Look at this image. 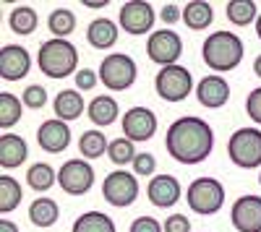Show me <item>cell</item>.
Returning <instances> with one entry per match:
<instances>
[{
	"label": "cell",
	"instance_id": "cell-1",
	"mask_svg": "<svg viewBox=\"0 0 261 232\" xmlns=\"http://www.w3.org/2000/svg\"><path fill=\"white\" fill-rule=\"evenodd\" d=\"M165 149L180 164H199L209 159L214 149V131L204 118L196 115L175 118L165 133Z\"/></svg>",
	"mask_w": 261,
	"mask_h": 232
},
{
	"label": "cell",
	"instance_id": "cell-2",
	"mask_svg": "<svg viewBox=\"0 0 261 232\" xmlns=\"http://www.w3.org/2000/svg\"><path fill=\"white\" fill-rule=\"evenodd\" d=\"M243 55H246L243 39L232 32H225V29L209 34L201 45V57L206 63V68H212L214 73L235 71L243 63Z\"/></svg>",
	"mask_w": 261,
	"mask_h": 232
},
{
	"label": "cell",
	"instance_id": "cell-3",
	"mask_svg": "<svg viewBox=\"0 0 261 232\" xmlns=\"http://www.w3.org/2000/svg\"><path fill=\"white\" fill-rule=\"evenodd\" d=\"M37 66L47 78H68L79 73V50L68 39H45L37 52Z\"/></svg>",
	"mask_w": 261,
	"mask_h": 232
},
{
	"label": "cell",
	"instance_id": "cell-4",
	"mask_svg": "<svg viewBox=\"0 0 261 232\" xmlns=\"http://www.w3.org/2000/svg\"><path fill=\"white\" fill-rule=\"evenodd\" d=\"M186 201H188V209L193 214L212 217L225 206V185L217 178H196L188 185Z\"/></svg>",
	"mask_w": 261,
	"mask_h": 232
},
{
	"label": "cell",
	"instance_id": "cell-5",
	"mask_svg": "<svg viewBox=\"0 0 261 232\" xmlns=\"http://www.w3.org/2000/svg\"><path fill=\"white\" fill-rule=\"evenodd\" d=\"M139 76V66L136 60L125 55V52H113L105 55L99 63V81L105 83V89L110 92H125L136 83Z\"/></svg>",
	"mask_w": 261,
	"mask_h": 232
},
{
	"label": "cell",
	"instance_id": "cell-6",
	"mask_svg": "<svg viewBox=\"0 0 261 232\" xmlns=\"http://www.w3.org/2000/svg\"><path fill=\"white\" fill-rule=\"evenodd\" d=\"M227 157L241 170H256L261 167V131L258 128H238L227 141Z\"/></svg>",
	"mask_w": 261,
	"mask_h": 232
},
{
	"label": "cell",
	"instance_id": "cell-7",
	"mask_svg": "<svg viewBox=\"0 0 261 232\" xmlns=\"http://www.w3.org/2000/svg\"><path fill=\"white\" fill-rule=\"evenodd\" d=\"M154 89H157L160 99H165V102H183L193 89V73L186 66H180V63L165 66L154 76Z\"/></svg>",
	"mask_w": 261,
	"mask_h": 232
},
{
	"label": "cell",
	"instance_id": "cell-8",
	"mask_svg": "<svg viewBox=\"0 0 261 232\" xmlns=\"http://www.w3.org/2000/svg\"><path fill=\"white\" fill-rule=\"evenodd\" d=\"M139 193V180L128 170H113L102 183V198L115 209H128L130 204H136Z\"/></svg>",
	"mask_w": 261,
	"mask_h": 232
},
{
	"label": "cell",
	"instance_id": "cell-9",
	"mask_svg": "<svg viewBox=\"0 0 261 232\" xmlns=\"http://www.w3.org/2000/svg\"><path fill=\"white\" fill-rule=\"evenodd\" d=\"M146 55L151 63H157L160 68L165 66H175L183 55V39L178 32L172 29H157L151 32L146 39Z\"/></svg>",
	"mask_w": 261,
	"mask_h": 232
},
{
	"label": "cell",
	"instance_id": "cell-10",
	"mask_svg": "<svg viewBox=\"0 0 261 232\" xmlns=\"http://www.w3.org/2000/svg\"><path fill=\"white\" fill-rule=\"evenodd\" d=\"M58 185L68 196H84L94 185V167L86 159H68L58 170Z\"/></svg>",
	"mask_w": 261,
	"mask_h": 232
},
{
	"label": "cell",
	"instance_id": "cell-11",
	"mask_svg": "<svg viewBox=\"0 0 261 232\" xmlns=\"http://www.w3.org/2000/svg\"><path fill=\"white\" fill-rule=\"evenodd\" d=\"M154 6L146 3V0H128V3L120 6V13H118V26L125 32V34H134V37H141L146 32H151L154 26Z\"/></svg>",
	"mask_w": 261,
	"mask_h": 232
},
{
	"label": "cell",
	"instance_id": "cell-12",
	"mask_svg": "<svg viewBox=\"0 0 261 232\" xmlns=\"http://www.w3.org/2000/svg\"><path fill=\"white\" fill-rule=\"evenodd\" d=\"M120 125H123V136L136 143V141H149L157 133L160 123H157L154 110L144 107V104H136V107L125 110V115L120 118Z\"/></svg>",
	"mask_w": 261,
	"mask_h": 232
},
{
	"label": "cell",
	"instance_id": "cell-13",
	"mask_svg": "<svg viewBox=\"0 0 261 232\" xmlns=\"http://www.w3.org/2000/svg\"><path fill=\"white\" fill-rule=\"evenodd\" d=\"M230 222L238 232H261V196L246 193L230 209Z\"/></svg>",
	"mask_w": 261,
	"mask_h": 232
},
{
	"label": "cell",
	"instance_id": "cell-14",
	"mask_svg": "<svg viewBox=\"0 0 261 232\" xmlns=\"http://www.w3.org/2000/svg\"><path fill=\"white\" fill-rule=\"evenodd\" d=\"M37 143L42 152L47 154H60L71 146V128L65 120H58V118H50L45 120L37 128Z\"/></svg>",
	"mask_w": 261,
	"mask_h": 232
},
{
	"label": "cell",
	"instance_id": "cell-15",
	"mask_svg": "<svg viewBox=\"0 0 261 232\" xmlns=\"http://www.w3.org/2000/svg\"><path fill=\"white\" fill-rule=\"evenodd\" d=\"M32 71V55L21 45H3L0 47V78L21 81Z\"/></svg>",
	"mask_w": 261,
	"mask_h": 232
},
{
	"label": "cell",
	"instance_id": "cell-16",
	"mask_svg": "<svg viewBox=\"0 0 261 232\" xmlns=\"http://www.w3.org/2000/svg\"><path fill=\"white\" fill-rule=\"evenodd\" d=\"M146 196H149V201L154 204L157 209H170V206H175L180 201L183 188H180V183H178L175 175L162 172V175H154V178L149 180Z\"/></svg>",
	"mask_w": 261,
	"mask_h": 232
},
{
	"label": "cell",
	"instance_id": "cell-17",
	"mask_svg": "<svg viewBox=\"0 0 261 232\" xmlns=\"http://www.w3.org/2000/svg\"><path fill=\"white\" fill-rule=\"evenodd\" d=\"M196 97H199V104L201 107H209V110H220L227 104L230 99V83L225 81V76H204L196 86Z\"/></svg>",
	"mask_w": 261,
	"mask_h": 232
},
{
	"label": "cell",
	"instance_id": "cell-18",
	"mask_svg": "<svg viewBox=\"0 0 261 232\" xmlns=\"http://www.w3.org/2000/svg\"><path fill=\"white\" fill-rule=\"evenodd\" d=\"M118 32H120V26L115 24L113 18L99 16V18H94L92 24L86 26V42H89L94 50H110V47H115V42H118Z\"/></svg>",
	"mask_w": 261,
	"mask_h": 232
},
{
	"label": "cell",
	"instance_id": "cell-19",
	"mask_svg": "<svg viewBox=\"0 0 261 232\" xmlns=\"http://www.w3.org/2000/svg\"><path fill=\"white\" fill-rule=\"evenodd\" d=\"M29 157V146L27 141L16 136V133H3L0 136V164L6 167V170H16L27 162Z\"/></svg>",
	"mask_w": 261,
	"mask_h": 232
},
{
	"label": "cell",
	"instance_id": "cell-20",
	"mask_svg": "<svg viewBox=\"0 0 261 232\" xmlns=\"http://www.w3.org/2000/svg\"><path fill=\"white\" fill-rule=\"evenodd\" d=\"M86 115H89V120L97 125V128H107V125H113L120 118V107H118L115 97L99 94L86 104Z\"/></svg>",
	"mask_w": 261,
	"mask_h": 232
},
{
	"label": "cell",
	"instance_id": "cell-21",
	"mask_svg": "<svg viewBox=\"0 0 261 232\" xmlns=\"http://www.w3.org/2000/svg\"><path fill=\"white\" fill-rule=\"evenodd\" d=\"M53 110H55V118L65 120V123L81 118V112H84V97H81V92L79 89H60L55 94Z\"/></svg>",
	"mask_w": 261,
	"mask_h": 232
},
{
	"label": "cell",
	"instance_id": "cell-22",
	"mask_svg": "<svg viewBox=\"0 0 261 232\" xmlns=\"http://www.w3.org/2000/svg\"><path fill=\"white\" fill-rule=\"evenodd\" d=\"M214 21V8L212 3H204V0H188L183 6V24L193 32H204L212 26Z\"/></svg>",
	"mask_w": 261,
	"mask_h": 232
},
{
	"label": "cell",
	"instance_id": "cell-23",
	"mask_svg": "<svg viewBox=\"0 0 261 232\" xmlns=\"http://www.w3.org/2000/svg\"><path fill=\"white\" fill-rule=\"evenodd\" d=\"M8 26L13 34H21V37H29L37 32L39 26V16L32 6H16L11 13H8Z\"/></svg>",
	"mask_w": 261,
	"mask_h": 232
},
{
	"label": "cell",
	"instance_id": "cell-24",
	"mask_svg": "<svg viewBox=\"0 0 261 232\" xmlns=\"http://www.w3.org/2000/svg\"><path fill=\"white\" fill-rule=\"evenodd\" d=\"M58 217H60V206L53 201V198H37V201H32L29 204V222L34 224V227H53L55 222H58Z\"/></svg>",
	"mask_w": 261,
	"mask_h": 232
},
{
	"label": "cell",
	"instance_id": "cell-25",
	"mask_svg": "<svg viewBox=\"0 0 261 232\" xmlns=\"http://www.w3.org/2000/svg\"><path fill=\"white\" fill-rule=\"evenodd\" d=\"M71 232H118V229H115V222L105 212L92 209V212H84V214L76 217Z\"/></svg>",
	"mask_w": 261,
	"mask_h": 232
},
{
	"label": "cell",
	"instance_id": "cell-26",
	"mask_svg": "<svg viewBox=\"0 0 261 232\" xmlns=\"http://www.w3.org/2000/svg\"><path fill=\"white\" fill-rule=\"evenodd\" d=\"M225 13H227V21L235 26L256 24V18H258V8L253 0H230L225 6Z\"/></svg>",
	"mask_w": 261,
	"mask_h": 232
},
{
	"label": "cell",
	"instance_id": "cell-27",
	"mask_svg": "<svg viewBox=\"0 0 261 232\" xmlns=\"http://www.w3.org/2000/svg\"><path fill=\"white\" fill-rule=\"evenodd\" d=\"M24 198V188L11 175H0V214H11Z\"/></svg>",
	"mask_w": 261,
	"mask_h": 232
},
{
	"label": "cell",
	"instance_id": "cell-28",
	"mask_svg": "<svg viewBox=\"0 0 261 232\" xmlns=\"http://www.w3.org/2000/svg\"><path fill=\"white\" fill-rule=\"evenodd\" d=\"M27 183H29V188H34L37 193H45L58 183V172L53 170V164L37 162V164H32L27 170Z\"/></svg>",
	"mask_w": 261,
	"mask_h": 232
},
{
	"label": "cell",
	"instance_id": "cell-29",
	"mask_svg": "<svg viewBox=\"0 0 261 232\" xmlns=\"http://www.w3.org/2000/svg\"><path fill=\"white\" fill-rule=\"evenodd\" d=\"M47 29L55 39H68V34L76 29V13L71 8H55L47 16Z\"/></svg>",
	"mask_w": 261,
	"mask_h": 232
},
{
	"label": "cell",
	"instance_id": "cell-30",
	"mask_svg": "<svg viewBox=\"0 0 261 232\" xmlns=\"http://www.w3.org/2000/svg\"><path fill=\"white\" fill-rule=\"evenodd\" d=\"M107 149H110V141H107L105 133L97 131V128L84 131L81 138H79V152H81L84 159H97V157H102Z\"/></svg>",
	"mask_w": 261,
	"mask_h": 232
},
{
	"label": "cell",
	"instance_id": "cell-31",
	"mask_svg": "<svg viewBox=\"0 0 261 232\" xmlns=\"http://www.w3.org/2000/svg\"><path fill=\"white\" fill-rule=\"evenodd\" d=\"M24 115V102L11 92H0V128H13Z\"/></svg>",
	"mask_w": 261,
	"mask_h": 232
},
{
	"label": "cell",
	"instance_id": "cell-32",
	"mask_svg": "<svg viewBox=\"0 0 261 232\" xmlns=\"http://www.w3.org/2000/svg\"><path fill=\"white\" fill-rule=\"evenodd\" d=\"M136 143L130 141V138H113L110 141V149H107V157H110V162L113 164H118V170H123L125 164H134V159H136Z\"/></svg>",
	"mask_w": 261,
	"mask_h": 232
},
{
	"label": "cell",
	"instance_id": "cell-33",
	"mask_svg": "<svg viewBox=\"0 0 261 232\" xmlns=\"http://www.w3.org/2000/svg\"><path fill=\"white\" fill-rule=\"evenodd\" d=\"M21 102H24V107L29 110H42L47 104V89L42 86V83H29L21 94Z\"/></svg>",
	"mask_w": 261,
	"mask_h": 232
},
{
	"label": "cell",
	"instance_id": "cell-34",
	"mask_svg": "<svg viewBox=\"0 0 261 232\" xmlns=\"http://www.w3.org/2000/svg\"><path fill=\"white\" fill-rule=\"evenodd\" d=\"M154 172H157V159H154V154L139 152L136 159H134V175H136V178H154Z\"/></svg>",
	"mask_w": 261,
	"mask_h": 232
},
{
	"label": "cell",
	"instance_id": "cell-35",
	"mask_svg": "<svg viewBox=\"0 0 261 232\" xmlns=\"http://www.w3.org/2000/svg\"><path fill=\"white\" fill-rule=\"evenodd\" d=\"M73 78H76V89H79V92H92L97 83H99V71L79 68V73H76Z\"/></svg>",
	"mask_w": 261,
	"mask_h": 232
},
{
	"label": "cell",
	"instance_id": "cell-36",
	"mask_svg": "<svg viewBox=\"0 0 261 232\" xmlns=\"http://www.w3.org/2000/svg\"><path fill=\"white\" fill-rule=\"evenodd\" d=\"M246 112L256 125H261V86L251 89V94L246 97Z\"/></svg>",
	"mask_w": 261,
	"mask_h": 232
},
{
	"label": "cell",
	"instance_id": "cell-37",
	"mask_svg": "<svg viewBox=\"0 0 261 232\" xmlns=\"http://www.w3.org/2000/svg\"><path fill=\"white\" fill-rule=\"evenodd\" d=\"M128 232H165V227L160 224V219L144 214V217H136L134 222H130V229Z\"/></svg>",
	"mask_w": 261,
	"mask_h": 232
},
{
	"label": "cell",
	"instance_id": "cell-38",
	"mask_svg": "<svg viewBox=\"0 0 261 232\" xmlns=\"http://www.w3.org/2000/svg\"><path fill=\"white\" fill-rule=\"evenodd\" d=\"M162 227H165V232H191V222L186 214H170Z\"/></svg>",
	"mask_w": 261,
	"mask_h": 232
},
{
	"label": "cell",
	"instance_id": "cell-39",
	"mask_svg": "<svg viewBox=\"0 0 261 232\" xmlns=\"http://www.w3.org/2000/svg\"><path fill=\"white\" fill-rule=\"evenodd\" d=\"M160 18L165 21V24H178V21H183V8H178L175 3H165Z\"/></svg>",
	"mask_w": 261,
	"mask_h": 232
},
{
	"label": "cell",
	"instance_id": "cell-40",
	"mask_svg": "<svg viewBox=\"0 0 261 232\" xmlns=\"http://www.w3.org/2000/svg\"><path fill=\"white\" fill-rule=\"evenodd\" d=\"M0 232H18V227L11 219H0Z\"/></svg>",
	"mask_w": 261,
	"mask_h": 232
},
{
	"label": "cell",
	"instance_id": "cell-41",
	"mask_svg": "<svg viewBox=\"0 0 261 232\" xmlns=\"http://www.w3.org/2000/svg\"><path fill=\"white\" fill-rule=\"evenodd\" d=\"M84 6L92 8V11H102V8H107V0H99V3H94V0H86Z\"/></svg>",
	"mask_w": 261,
	"mask_h": 232
},
{
	"label": "cell",
	"instance_id": "cell-42",
	"mask_svg": "<svg viewBox=\"0 0 261 232\" xmlns=\"http://www.w3.org/2000/svg\"><path fill=\"white\" fill-rule=\"evenodd\" d=\"M253 73L261 78V55H256V60H253Z\"/></svg>",
	"mask_w": 261,
	"mask_h": 232
},
{
	"label": "cell",
	"instance_id": "cell-43",
	"mask_svg": "<svg viewBox=\"0 0 261 232\" xmlns=\"http://www.w3.org/2000/svg\"><path fill=\"white\" fill-rule=\"evenodd\" d=\"M256 34H258V39H261V13H258V18H256Z\"/></svg>",
	"mask_w": 261,
	"mask_h": 232
},
{
	"label": "cell",
	"instance_id": "cell-44",
	"mask_svg": "<svg viewBox=\"0 0 261 232\" xmlns=\"http://www.w3.org/2000/svg\"><path fill=\"white\" fill-rule=\"evenodd\" d=\"M258 185H261V172H258Z\"/></svg>",
	"mask_w": 261,
	"mask_h": 232
}]
</instances>
